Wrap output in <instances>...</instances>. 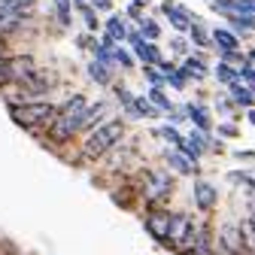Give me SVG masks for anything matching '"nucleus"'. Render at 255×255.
Wrapping results in <instances>:
<instances>
[{
    "instance_id": "nucleus-14",
    "label": "nucleus",
    "mask_w": 255,
    "mask_h": 255,
    "mask_svg": "<svg viewBox=\"0 0 255 255\" xmlns=\"http://www.w3.org/2000/svg\"><path fill=\"white\" fill-rule=\"evenodd\" d=\"M128 30H131V21H128L125 15H119V12H110L107 21H104V27H101V34H104L107 43L119 46V43L128 40Z\"/></svg>"
},
{
    "instance_id": "nucleus-19",
    "label": "nucleus",
    "mask_w": 255,
    "mask_h": 255,
    "mask_svg": "<svg viewBox=\"0 0 255 255\" xmlns=\"http://www.w3.org/2000/svg\"><path fill=\"white\" fill-rule=\"evenodd\" d=\"M88 79L94 82V85H113V76H116V67H107V64H98V61H88Z\"/></svg>"
},
{
    "instance_id": "nucleus-36",
    "label": "nucleus",
    "mask_w": 255,
    "mask_h": 255,
    "mask_svg": "<svg viewBox=\"0 0 255 255\" xmlns=\"http://www.w3.org/2000/svg\"><path fill=\"white\" fill-rule=\"evenodd\" d=\"M94 43H98V37L88 34V30H82V34L76 37V46H79V49H85V52H91V49H94Z\"/></svg>"
},
{
    "instance_id": "nucleus-34",
    "label": "nucleus",
    "mask_w": 255,
    "mask_h": 255,
    "mask_svg": "<svg viewBox=\"0 0 255 255\" xmlns=\"http://www.w3.org/2000/svg\"><path fill=\"white\" fill-rule=\"evenodd\" d=\"M240 228H243V237H246V243H249V249L255 252V225L249 219H240Z\"/></svg>"
},
{
    "instance_id": "nucleus-21",
    "label": "nucleus",
    "mask_w": 255,
    "mask_h": 255,
    "mask_svg": "<svg viewBox=\"0 0 255 255\" xmlns=\"http://www.w3.org/2000/svg\"><path fill=\"white\" fill-rule=\"evenodd\" d=\"M228 98L234 101V107H240V110H249V107H255V91L252 88H246L243 82H234V85H228Z\"/></svg>"
},
{
    "instance_id": "nucleus-31",
    "label": "nucleus",
    "mask_w": 255,
    "mask_h": 255,
    "mask_svg": "<svg viewBox=\"0 0 255 255\" xmlns=\"http://www.w3.org/2000/svg\"><path fill=\"white\" fill-rule=\"evenodd\" d=\"M219 61H225V64H231V67H243L246 64V52H240V49H234V52H219Z\"/></svg>"
},
{
    "instance_id": "nucleus-8",
    "label": "nucleus",
    "mask_w": 255,
    "mask_h": 255,
    "mask_svg": "<svg viewBox=\"0 0 255 255\" xmlns=\"http://www.w3.org/2000/svg\"><path fill=\"white\" fill-rule=\"evenodd\" d=\"M170 219H173V213H170L167 207H149V210L143 213V228H146V234H149L155 243L167 246V237H170Z\"/></svg>"
},
{
    "instance_id": "nucleus-27",
    "label": "nucleus",
    "mask_w": 255,
    "mask_h": 255,
    "mask_svg": "<svg viewBox=\"0 0 255 255\" xmlns=\"http://www.w3.org/2000/svg\"><path fill=\"white\" fill-rule=\"evenodd\" d=\"M155 137H161L170 149H179V143H182V134L176 131V125H170V122L167 125H158L155 128Z\"/></svg>"
},
{
    "instance_id": "nucleus-37",
    "label": "nucleus",
    "mask_w": 255,
    "mask_h": 255,
    "mask_svg": "<svg viewBox=\"0 0 255 255\" xmlns=\"http://www.w3.org/2000/svg\"><path fill=\"white\" fill-rule=\"evenodd\" d=\"M143 15H146V12H143V6H137L134 0H131V3H128V9H125V18H128V21H140Z\"/></svg>"
},
{
    "instance_id": "nucleus-2",
    "label": "nucleus",
    "mask_w": 255,
    "mask_h": 255,
    "mask_svg": "<svg viewBox=\"0 0 255 255\" xmlns=\"http://www.w3.org/2000/svg\"><path fill=\"white\" fill-rule=\"evenodd\" d=\"M128 137V122L122 116H110L107 122H101L94 131H88L79 143V155L73 158L76 164H94L104 161V158Z\"/></svg>"
},
{
    "instance_id": "nucleus-15",
    "label": "nucleus",
    "mask_w": 255,
    "mask_h": 255,
    "mask_svg": "<svg viewBox=\"0 0 255 255\" xmlns=\"http://www.w3.org/2000/svg\"><path fill=\"white\" fill-rule=\"evenodd\" d=\"M164 164H167V170L170 173H176V176H198V164L195 161H188V158L179 152V149H164Z\"/></svg>"
},
{
    "instance_id": "nucleus-17",
    "label": "nucleus",
    "mask_w": 255,
    "mask_h": 255,
    "mask_svg": "<svg viewBox=\"0 0 255 255\" xmlns=\"http://www.w3.org/2000/svg\"><path fill=\"white\" fill-rule=\"evenodd\" d=\"M210 40L216 52H234L240 49V37L234 34L231 27H210Z\"/></svg>"
},
{
    "instance_id": "nucleus-42",
    "label": "nucleus",
    "mask_w": 255,
    "mask_h": 255,
    "mask_svg": "<svg viewBox=\"0 0 255 255\" xmlns=\"http://www.w3.org/2000/svg\"><path fill=\"white\" fill-rule=\"evenodd\" d=\"M237 158H240V161H249V158H255V152L246 149V152H237Z\"/></svg>"
},
{
    "instance_id": "nucleus-24",
    "label": "nucleus",
    "mask_w": 255,
    "mask_h": 255,
    "mask_svg": "<svg viewBox=\"0 0 255 255\" xmlns=\"http://www.w3.org/2000/svg\"><path fill=\"white\" fill-rule=\"evenodd\" d=\"M137 30H140V37H143L146 43H158V37H161V24H158L152 15H143V18L137 21Z\"/></svg>"
},
{
    "instance_id": "nucleus-41",
    "label": "nucleus",
    "mask_w": 255,
    "mask_h": 255,
    "mask_svg": "<svg viewBox=\"0 0 255 255\" xmlns=\"http://www.w3.org/2000/svg\"><path fill=\"white\" fill-rule=\"evenodd\" d=\"M246 122L255 128V107H249V110H246Z\"/></svg>"
},
{
    "instance_id": "nucleus-22",
    "label": "nucleus",
    "mask_w": 255,
    "mask_h": 255,
    "mask_svg": "<svg viewBox=\"0 0 255 255\" xmlns=\"http://www.w3.org/2000/svg\"><path fill=\"white\" fill-rule=\"evenodd\" d=\"M185 37H188V43L195 46L198 52H204V49H210V46H213V40H210V27H204V21H195Z\"/></svg>"
},
{
    "instance_id": "nucleus-25",
    "label": "nucleus",
    "mask_w": 255,
    "mask_h": 255,
    "mask_svg": "<svg viewBox=\"0 0 255 255\" xmlns=\"http://www.w3.org/2000/svg\"><path fill=\"white\" fill-rule=\"evenodd\" d=\"M213 76H216V82L219 85H234L237 82V67H231V64H225V61H219L216 67H213Z\"/></svg>"
},
{
    "instance_id": "nucleus-10",
    "label": "nucleus",
    "mask_w": 255,
    "mask_h": 255,
    "mask_svg": "<svg viewBox=\"0 0 255 255\" xmlns=\"http://www.w3.org/2000/svg\"><path fill=\"white\" fill-rule=\"evenodd\" d=\"M191 204H195L198 213L210 216L219 207V188L210 179H195V185H191Z\"/></svg>"
},
{
    "instance_id": "nucleus-3",
    "label": "nucleus",
    "mask_w": 255,
    "mask_h": 255,
    "mask_svg": "<svg viewBox=\"0 0 255 255\" xmlns=\"http://www.w3.org/2000/svg\"><path fill=\"white\" fill-rule=\"evenodd\" d=\"M58 107H61V101L43 98V101H21V104H6V113H9V119H12L18 128H24L27 134L40 137V134L46 131V128L52 125V119H55Z\"/></svg>"
},
{
    "instance_id": "nucleus-18",
    "label": "nucleus",
    "mask_w": 255,
    "mask_h": 255,
    "mask_svg": "<svg viewBox=\"0 0 255 255\" xmlns=\"http://www.w3.org/2000/svg\"><path fill=\"white\" fill-rule=\"evenodd\" d=\"M134 61L140 64V67H143V64H152V67H158V64L164 61V52L158 49V43H146V40H143V43L134 49Z\"/></svg>"
},
{
    "instance_id": "nucleus-35",
    "label": "nucleus",
    "mask_w": 255,
    "mask_h": 255,
    "mask_svg": "<svg viewBox=\"0 0 255 255\" xmlns=\"http://www.w3.org/2000/svg\"><path fill=\"white\" fill-rule=\"evenodd\" d=\"M240 134V128L234 125V122H219V137H228V140H234Z\"/></svg>"
},
{
    "instance_id": "nucleus-45",
    "label": "nucleus",
    "mask_w": 255,
    "mask_h": 255,
    "mask_svg": "<svg viewBox=\"0 0 255 255\" xmlns=\"http://www.w3.org/2000/svg\"><path fill=\"white\" fill-rule=\"evenodd\" d=\"M134 3H137V6H149V0H134Z\"/></svg>"
},
{
    "instance_id": "nucleus-29",
    "label": "nucleus",
    "mask_w": 255,
    "mask_h": 255,
    "mask_svg": "<svg viewBox=\"0 0 255 255\" xmlns=\"http://www.w3.org/2000/svg\"><path fill=\"white\" fill-rule=\"evenodd\" d=\"M113 61H116V67H122V70H131L134 67V52L128 49L125 43H119V46H113Z\"/></svg>"
},
{
    "instance_id": "nucleus-39",
    "label": "nucleus",
    "mask_w": 255,
    "mask_h": 255,
    "mask_svg": "<svg viewBox=\"0 0 255 255\" xmlns=\"http://www.w3.org/2000/svg\"><path fill=\"white\" fill-rule=\"evenodd\" d=\"M216 110H219V116H231V110H234V101H231V98H222V101L216 104Z\"/></svg>"
},
{
    "instance_id": "nucleus-38",
    "label": "nucleus",
    "mask_w": 255,
    "mask_h": 255,
    "mask_svg": "<svg viewBox=\"0 0 255 255\" xmlns=\"http://www.w3.org/2000/svg\"><path fill=\"white\" fill-rule=\"evenodd\" d=\"M88 6L98 12H113V0H88Z\"/></svg>"
},
{
    "instance_id": "nucleus-44",
    "label": "nucleus",
    "mask_w": 255,
    "mask_h": 255,
    "mask_svg": "<svg viewBox=\"0 0 255 255\" xmlns=\"http://www.w3.org/2000/svg\"><path fill=\"white\" fill-rule=\"evenodd\" d=\"M85 3H88V0H73V6H76V9H79V6H85Z\"/></svg>"
},
{
    "instance_id": "nucleus-23",
    "label": "nucleus",
    "mask_w": 255,
    "mask_h": 255,
    "mask_svg": "<svg viewBox=\"0 0 255 255\" xmlns=\"http://www.w3.org/2000/svg\"><path fill=\"white\" fill-rule=\"evenodd\" d=\"M52 6H55V21H58L64 30L73 27V12H76L73 0H52Z\"/></svg>"
},
{
    "instance_id": "nucleus-16",
    "label": "nucleus",
    "mask_w": 255,
    "mask_h": 255,
    "mask_svg": "<svg viewBox=\"0 0 255 255\" xmlns=\"http://www.w3.org/2000/svg\"><path fill=\"white\" fill-rule=\"evenodd\" d=\"M182 107H185V116H188V122H191V128H195V131L213 134V113H210L204 104L191 101V104H182Z\"/></svg>"
},
{
    "instance_id": "nucleus-46",
    "label": "nucleus",
    "mask_w": 255,
    "mask_h": 255,
    "mask_svg": "<svg viewBox=\"0 0 255 255\" xmlns=\"http://www.w3.org/2000/svg\"><path fill=\"white\" fill-rule=\"evenodd\" d=\"M210 3H216V0H210Z\"/></svg>"
},
{
    "instance_id": "nucleus-9",
    "label": "nucleus",
    "mask_w": 255,
    "mask_h": 255,
    "mask_svg": "<svg viewBox=\"0 0 255 255\" xmlns=\"http://www.w3.org/2000/svg\"><path fill=\"white\" fill-rule=\"evenodd\" d=\"M161 15L167 18V24H170L173 34H188L191 24L201 21V15H195V12H191L188 6H182V3H173V0H164V3H161Z\"/></svg>"
},
{
    "instance_id": "nucleus-40",
    "label": "nucleus",
    "mask_w": 255,
    "mask_h": 255,
    "mask_svg": "<svg viewBox=\"0 0 255 255\" xmlns=\"http://www.w3.org/2000/svg\"><path fill=\"white\" fill-rule=\"evenodd\" d=\"M18 3H21L24 9H30V12H34V9H37V0H18Z\"/></svg>"
},
{
    "instance_id": "nucleus-33",
    "label": "nucleus",
    "mask_w": 255,
    "mask_h": 255,
    "mask_svg": "<svg viewBox=\"0 0 255 255\" xmlns=\"http://www.w3.org/2000/svg\"><path fill=\"white\" fill-rule=\"evenodd\" d=\"M167 88H173V91H185V88H188V79H185L179 70H173V73H167Z\"/></svg>"
},
{
    "instance_id": "nucleus-4",
    "label": "nucleus",
    "mask_w": 255,
    "mask_h": 255,
    "mask_svg": "<svg viewBox=\"0 0 255 255\" xmlns=\"http://www.w3.org/2000/svg\"><path fill=\"white\" fill-rule=\"evenodd\" d=\"M61 85V79H58V73L55 70H46V67H40V70H34L27 79H21L18 85H9V88H3V98H6V104H21V101H43V98H52V91Z\"/></svg>"
},
{
    "instance_id": "nucleus-11",
    "label": "nucleus",
    "mask_w": 255,
    "mask_h": 255,
    "mask_svg": "<svg viewBox=\"0 0 255 255\" xmlns=\"http://www.w3.org/2000/svg\"><path fill=\"white\" fill-rule=\"evenodd\" d=\"M6 67H9V85H18L21 79H27L34 70H40V64H37V58L30 55V52H9Z\"/></svg>"
},
{
    "instance_id": "nucleus-7",
    "label": "nucleus",
    "mask_w": 255,
    "mask_h": 255,
    "mask_svg": "<svg viewBox=\"0 0 255 255\" xmlns=\"http://www.w3.org/2000/svg\"><path fill=\"white\" fill-rule=\"evenodd\" d=\"M30 15L34 12L24 9L18 0H0V40H9L12 34H18Z\"/></svg>"
},
{
    "instance_id": "nucleus-47",
    "label": "nucleus",
    "mask_w": 255,
    "mask_h": 255,
    "mask_svg": "<svg viewBox=\"0 0 255 255\" xmlns=\"http://www.w3.org/2000/svg\"><path fill=\"white\" fill-rule=\"evenodd\" d=\"M252 179H255V176H252Z\"/></svg>"
},
{
    "instance_id": "nucleus-26",
    "label": "nucleus",
    "mask_w": 255,
    "mask_h": 255,
    "mask_svg": "<svg viewBox=\"0 0 255 255\" xmlns=\"http://www.w3.org/2000/svg\"><path fill=\"white\" fill-rule=\"evenodd\" d=\"M76 12L82 15V21H85V30H88V34H94V37H98V30L104 27V21H101V15H98V9H91V6L85 3V6H79Z\"/></svg>"
},
{
    "instance_id": "nucleus-13",
    "label": "nucleus",
    "mask_w": 255,
    "mask_h": 255,
    "mask_svg": "<svg viewBox=\"0 0 255 255\" xmlns=\"http://www.w3.org/2000/svg\"><path fill=\"white\" fill-rule=\"evenodd\" d=\"M113 116V107H110V101H88V107H85V113H82V134L79 137H85L88 131H94L101 122H107Z\"/></svg>"
},
{
    "instance_id": "nucleus-30",
    "label": "nucleus",
    "mask_w": 255,
    "mask_h": 255,
    "mask_svg": "<svg viewBox=\"0 0 255 255\" xmlns=\"http://www.w3.org/2000/svg\"><path fill=\"white\" fill-rule=\"evenodd\" d=\"M170 52L179 55V58L191 55V43H188V37H185V34H173V37H170Z\"/></svg>"
},
{
    "instance_id": "nucleus-32",
    "label": "nucleus",
    "mask_w": 255,
    "mask_h": 255,
    "mask_svg": "<svg viewBox=\"0 0 255 255\" xmlns=\"http://www.w3.org/2000/svg\"><path fill=\"white\" fill-rule=\"evenodd\" d=\"M237 82H243L246 88H252V91H255V70L249 67V64H243V67L237 70Z\"/></svg>"
},
{
    "instance_id": "nucleus-12",
    "label": "nucleus",
    "mask_w": 255,
    "mask_h": 255,
    "mask_svg": "<svg viewBox=\"0 0 255 255\" xmlns=\"http://www.w3.org/2000/svg\"><path fill=\"white\" fill-rule=\"evenodd\" d=\"M176 70H179L188 82H204V79L210 76V67H207L204 52H191V55H185V58L176 64Z\"/></svg>"
},
{
    "instance_id": "nucleus-43",
    "label": "nucleus",
    "mask_w": 255,
    "mask_h": 255,
    "mask_svg": "<svg viewBox=\"0 0 255 255\" xmlns=\"http://www.w3.org/2000/svg\"><path fill=\"white\" fill-rule=\"evenodd\" d=\"M246 64H249V67L255 70V49H252V52H246Z\"/></svg>"
},
{
    "instance_id": "nucleus-6",
    "label": "nucleus",
    "mask_w": 255,
    "mask_h": 255,
    "mask_svg": "<svg viewBox=\"0 0 255 255\" xmlns=\"http://www.w3.org/2000/svg\"><path fill=\"white\" fill-rule=\"evenodd\" d=\"M195 228H198V219L191 213H173L170 219V237H167V249L176 255H185L191 240H195Z\"/></svg>"
},
{
    "instance_id": "nucleus-28",
    "label": "nucleus",
    "mask_w": 255,
    "mask_h": 255,
    "mask_svg": "<svg viewBox=\"0 0 255 255\" xmlns=\"http://www.w3.org/2000/svg\"><path fill=\"white\" fill-rule=\"evenodd\" d=\"M143 79L149 82V88H167V76L161 67H152V64H143Z\"/></svg>"
},
{
    "instance_id": "nucleus-1",
    "label": "nucleus",
    "mask_w": 255,
    "mask_h": 255,
    "mask_svg": "<svg viewBox=\"0 0 255 255\" xmlns=\"http://www.w3.org/2000/svg\"><path fill=\"white\" fill-rule=\"evenodd\" d=\"M85 107H88V98L82 91H73L70 98H64L58 113H55V119H52V125L40 134V143L52 146V149L70 146L82 134V113H85Z\"/></svg>"
},
{
    "instance_id": "nucleus-20",
    "label": "nucleus",
    "mask_w": 255,
    "mask_h": 255,
    "mask_svg": "<svg viewBox=\"0 0 255 255\" xmlns=\"http://www.w3.org/2000/svg\"><path fill=\"white\" fill-rule=\"evenodd\" d=\"M146 98H149V104L158 110V113H161V116H170L173 113V101H170V94H167V88H149L146 91Z\"/></svg>"
},
{
    "instance_id": "nucleus-5",
    "label": "nucleus",
    "mask_w": 255,
    "mask_h": 255,
    "mask_svg": "<svg viewBox=\"0 0 255 255\" xmlns=\"http://www.w3.org/2000/svg\"><path fill=\"white\" fill-rule=\"evenodd\" d=\"M173 188H176V173L161 170V167L143 170L137 179V198L146 201V207H164L173 195Z\"/></svg>"
}]
</instances>
